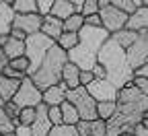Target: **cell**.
<instances>
[{"instance_id": "obj_28", "label": "cell", "mask_w": 148, "mask_h": 136, "mask_svg": "<svg viewBox=\"0 0 148 136\" xmlns=\"http://www.w3.org/2000/svg\"><path fill=\"white\" fill-rule=\"evenodd\" d=\"M84 27V17L82 14H72L70 19L64 21V31L66 33H80Z\"/></svg>"}, {"instance_id": "obj_46", "label": "cell", "mask_w": 148, "mask_h": 136, "mask_svg": "<svg viewBox=\"0 0 148 136\" xmlns=\"http://www.w3.org/2000/svg\"><path fill=\"white\" fill-rule=\"evenodd\" d=\"M142 124H144V126H146V128H148V113H146V115H144V120H142Z\"/></svg>"}, {"instance_id": "obj_22", "label": "cell", "mask_w": 148, "mask_h": 136, "mask_svg": "<svg viewBox=\"0 0 148 136\" xmlns=\"http://www.w3.org/2000/svg\"><path fill=\"white\" fill-rule=\"evenodd\" d=\"M109 39H113L119 48H123V50H127L130 46H132L136 39H138V33L136 31H132V29H121V31H117V33H113L109 37Z\"/></svg>"}, {"instance_id": "obj_4", "label": "cell", "mask_w": 148, "mask_h": 136, "mask_svg": "<svg viewBox=\"0 0 148 136\" xmlns=\"http://www.w3.org/2000/svg\"><path fill=\"white\" fill-rule=\"evenodd\" d=\"M66 64H68V52H64L58 46H53L47 52L45 60L41 62L39 70L31 76V81L41 91H45V89H49L53 85H60L62 83V70H64Z\"/></svg>"}, {"instance_id": "obj_38", "label": "cell", "mask_w": 148, "mask_h": 136, "mask_svg": "<svg viewBox=\"0 0 148 136\" xmlns=\"http://www.w3.org/2000/svg\"><path fill=\"white\" fill-rule=\"evenodd\" d=\"M4 109H6V113H8V118L14 122V124H18V111H21V109H18L12 101H8V103H4Z\"/></svg>"}, {"instance_id": "obj_35", "label": "cell", "mask_w": 148, "mask_h": 136, "mask_svg": "<svg viewBox=\"0 0 148 136\" xmlns=\"http://www.w3.org/2000/svg\"><path fill=\"white\" fill-rule=\"evenodd\" d=\"M47 118L51 122V126H62L64 120H62V109L60 107H49L47 109Z\"/></svg>"}, {"instance_id": "obj_27", "label": "cell", "mask_w": 148, "mask_h": 136, "mask_svg": "<svg viewBox=\"0 0 148 136\" xmlns=\"http://www.w3.org/2000/svg\"><path fill=\"white\" fill-rule=\"evenodd\" d=\"M56 46H58V48H62L64 52H72L74 48L78 46V33H66V31H64V33L58 37Z\"/></svg>"}, {"instance_id": "obj_48", "label": "cell", "mask_w": 148, "mask_h": 136, "mask_svg": "<svg viewBox=\"0 0 148 136\" xmlns=\"http://www.w3.org/2000/svg\"><path fill=\"white\" fill-rule=\"evenodd\" d=\"M119 136H132V134H119Z\"/></svg>"}, {"instance_id": "obj_39", "label": "cell", "mask_w": 148, "mask_h": 136, "mask_svg": "<svg viewBox=\"0 0 148 136\" xmlns=\"http://www.w3.org/2000/svg\"><path fill=\"white\" fill-rule=\"evenodd\" d=\"M92 81H95V74L90 70H80V87H88Z\"/></svg>"}, {"instance_id": "obj_21", "label": "cell", "mask_w": 148, "mask_h": 136, "mask_svg": "<svg viewBox=\"0 0 148 136\" xmlns=\"http://www.w3.org/2000/svg\"><path fill=\"white\" fill-rule=\"evenodd\" d=\"M74 14L72 8V0H53V6H51V17L60 19V21H66Z\"/></svg>"}, {"instance_id": "obj_23", "label": "cell", "mask_w": 148, "mask_h": 136, "mask_svg": "<svg viewBox=\"0 0 148 136\" xmlns=\"http://www.w3.org/2000/svg\"><path fill=\"white\" fill-rule=\"evenodd\" d=\"M14 14H37V0H12Z\"/></svg>"}, {"instance_id": "obj_18", "label": "cell", "mask_w": 148, "mask_h": 136, "mask_svg": "<svg viewBox=\"0 0 148 136\" xmlns=\"http://www.w3.org/2000/svg\"><path fill=\"white\" fill-rule=\"evenodd\" d=\"M62 83L66 85L68 91L80 87V68H78L76 64H72L70 60H68V64H66L64 70H62Z\"/></svg>"}, {"instance_id": "obj_40", "label": "cell", "mask_w": 148, "mask_h": 136, "mask_svg": "<svg viewBox=\"0 0 148 136\" xmlns=\"http://www.w3.org/2000/svg\"><path fill=\"white\" fill-rule=\"evenodd\" d=\"M90 72L95 74V79H97V81H105V79H107V72H105V68H103L101 64H95Z\"/></svg>"}, {"instance_id": "obj_17", "label": "cell", "mask_w": 148, "mask_h": 136, "mask_svg": "<svg viewBox=\"0 0 148 136\" xmlns=\"http://www.w3.org/2000/svg\"><path fill=\"white\" fill-rule=\"evenodd\" d=\"M125 29H132V31H136V33L148 31V6H140L132 17H130Z\"/></svg>"}, {"instance_id": "obj_9", "label": "cell", "mask_w": 148, "mask_h": 136, "mask_svg": "<svg viewBox=\"0 0 148 136\" xmlns=\"http://www.w3.org/2000/svg\"><path fill=\"white\" fill-rule=\"evenodd\" d=\"M125 58L132 70H138L140 66L148 64V31L138 33V39L125 50Z\"/></svg>"}, {"instance_id": "obj_44", "label": "cell", "mask_w": 148, "mask_h": 136, "mask_svg": "<svg viewBox=\"0 0 148 136\" xmlns=\"http://www.w3.org/2000/svg\"><path fill=\"white\" fill-rule=\"evenodd\" d=\"M72 8H74V14H82L84 0H72Z\"/></svg>"}, {"instance_id": "obj_41", "label": "cell", "mask_w": 148, "mask_h": 136, "mask_svg": "<svg viewBox=\"0 0 148 136\" xmlns=\"http://www.w3.org/2000/svg\"><path fill=\"white\" fill-rule=\"evenodd\" d=\"M84 25H88V27H95V29L103 27V25H101V17H99V14H92V17H86V19H84Z\"/></svg>"}, {"instance_id": "obj_31", "label": "cell", "mask_w": 148, "mask_h": 136, "mask_svg": "<svg viewBox=\"0 0 148 136\" xmlns=\"http://www.w3.org/2000/svg\"><path fill=\"white\" fill-rule=\"evenodd\" d=\"M33 122H35V107H25L18 111V124L21 126H33Z\"/></svg>"}, {"instance_id": "obj_16", "label": "cell", "mask_w": 148, "mask_h": 136, "mask_svg": "<svg viewBox=\"0 0 148 136\" xmlns=\"http://www.w3.org/2000/svg\"><path fill=\"white\" fill-rule=\"evenodd\" d=\"M41 33L47 35L49 39L53 41H58V37L64 33V21H60V19H56V17H45L43 19V23H41Z\"/></svg>"}, {"instance_id": "obj_29", "label": "cell", "mask_w": 148, "mask_h": 136, "mask_svg": "<svg viewBox=\"0 0 148 136\" xmlns=\"http://www.w3.org/2000/svg\"><path fill=\"white\" fill-rule=\"evenodd\" d=\"M14 128H16V124L8 118V113H6V109H4V105H2V107H0V136L14 132Z\"/></svg>"}, {"instance_id": "obj_32", "label": "cell", "mask_w": 148, "mask_h": 136, "mask_svg": "<svg viewBox=\"0 0 148 136\" xmlns=\"http://www.w3.org/2000/svg\"><path fill=\"white\" fill-rule=\"evenodd\" d=\"M8 66L29 76V66H31V64H29V58H27V56H21V58H16V60H10Z\"/></svg>"}, {"instance_id": "obj_5", "label": "cell", "mask_w": 148, "mask_h": 136, "mask_svg": "<svg viewBox=\"0 0 148 136\" xmlns=\"http://www.w3.org/2000/svg\"><path fill=\"white\" fill-rule=\"evenodd\" d=\"M56 46L53 39H49L47 35H43L41 31L35 33V35H29L25 39V56L29 58V76H33L37 70H39L41 62L45 60L47 52Z\"/></svg>"}, {"instance_id": "obj_10", "label": "cell", "mask_w": 148, "mask_h": 136, "mask_svg": "<svg viewBox=\"0 0 148 136\" xmlns=\"http://www.w3.org/2000/svg\"><path fill=\"white\" fill-rule=\"evenodd\" d=\"M88 93H90V97L95 99L97 103H103V101H117V97H119V89H115L113 85H111L107 79L105 81H92L88 87H84Z\"/></svg>"}, {"instance_id": "obj_26", "label": "cell", "mask_w": 148, "mask_h": 136, "mask_svg": "<svg viewBox=\"0 0 148 136\" xmlns=\"http://www.w3.org/2000/svg\"><path fill=\"white\" fill-rule=\"evenodd\" d=\"M111 4H113L115 8H119L123 14L132 17V14L142 6V0H111Z\"/></svg>"}, {"instance_id": "obj_36", "label": "cell", "mask_w": 148, "mask_h": 136, "mask_svg": "<svg viewBox=\"0 0 148 136\" xmlns=\"http://www.w3.org/2000/svg\"><path fill=\"white\" fill-rule=\"evenodd\" d=\"M132 85H134L142 95L148 97V79H144V76H134V79H132Z\"/></svg>"}, {"instance_id": "obj_20", "label": "cell", "mask_w": 148, "mask_h": 136, "mask_svg": "<svg viewBox=\"0 0 148 136\" xmlns=\"http://www.w3.org/2000/svg\"><path fill=\"white\" fill-rule=\"evenodd\" d=\"M2 52H4V56L8 58V62H10V60H16V58L25 56V41H23V39H14L12 35H8L6 43L2 46Z\"/></svg>"}, {"instance_id": "obj_25", "label": "cell", "mask_w": 148, "mask_h": 136, "mask_svg": "<svg viewBox=\"0 0 148 136\" xmlns=\"http://www.w3.org/2000/svg\"><path fill=\"white\" fill-rule=\"evenodd\" d=\"M115 109H117V101L113 103V101H103V103H97V118L101 120V122H109L111 118H113V113H115Z\"/></svg>"}, {"instance_id": "obj_34", "label": "cell", "mask_w": 148, "mask_h": 136, "mask_svg": "<svg viewBox=\"0 0 148 136\" xmlns=\"http://www.w3.org/2000/svg\"><path fill=\"white\" fill-rule=\"evenodd\" d=\"M99 14V0H84V8H82V17H92Z\"/></svg>"}, {"instance_id": "obj_2", "label": "cell", "mask_w": 148, "mask_h": 136, "mask_svg": "<svg viewBox=\"0 0 148 136\" xmlns=\"http://www.w3.org/2000/svg\"><path fill=\"white\" fill-rule=\"evenodd\" d=\"M109 37L111 35L103 27L95 29V27L84 25L82 31L78 33V46L72 52H68V60L72 64H76L80 70H92V66L97 64L99 52L107 43Z\"/></svg>"}, {"instance_id": "obj_1", "label": "cell", "mask_w": 148, "mask_h": 136, "mask_svg": "<svg viewBox=\"0 0 148 136\" xmlns=\"http://www.w3.org/2000/svg\"><path fill=\"white\" fill-rule=\"evenodd\" d=\"M148 113V97L142 95L132 83L119 89L117 97V109L113 118L107 122V136H119V134H132L134 126L144 120Z\"/></svg>"}, {"instance_id": "obj_13", "label": "cell", "mask_w": 148, "mask_h": 136, "mask_svg": "<svg viewBox=\"0 0 148 136\" xmlns=\"http://www.w3.org/2000/svg\"><path fill=\"white\" fill-rule=\"evenodd\" d=\"M66 93H68V89H66L64 83L53 85V87H49V89L43 91V103L47 107H60L66 101Z\"/></svg>"}, {"instance_id": "obj_19", "label": "cell", "mask_w": 148, "mask_h": 136, "mask_svg": "<svg viewBox=\"0 0 148 136\" xmlns=\"http://www.w3.org/2000/svg\"><path fill=\"white\" fill-rule=\"evenodd\" d=\"M18 87H21V81H12V79H6L4 74H0V99H2V103L12 101Z\"/></svg>"}, {"instance_id": "obj_7", "label": "cell", "mask_w": 148, "mask_h": 136, "mask_svg": "<svg viewBox=\"0 0 148 136\" xmlns=\"http://www.w3.org/2000/svg\"><path fill=\"white\" fill-rule=\"evenodd\" d=\"M99 17H101V25L103 29L113 35L121 29H125L127 25V14H123L119 8H115L113 4H111V0H99Z\"/></svg>"}, {"instance_id": "obj_42", "label": "cell", "mask_w": 148, "mask_h": 136, "mask_svg": "<svg viewBox=\"0 0 148 136\" xmlns=\"http://www.w3.org/2000/svg\"><path fill=\"white\" fill-rule=\"evenodd\" d=\"M14 136H33L31 126H21V124H18V126L14 128Z\"/></svg>"}, {"instance_id": "obj_8", "label": "cell", "mask_w": 148, "mask_h": 136, "mask_svg": "<svg viewBox=\"0 0 148 136\" xmlns=\"http://www.w3.org/2000/svg\"><path fill=\"white\" fill-rule=\"evenodd\" d=\"M12 103L18 109L25 107H37L39 103H43V91L37 89V85L31 81V76H25V81H21L16 95L12 97Z\"/></svg>"}, {"instance_id": "obj_37", "label": "cell", "mask_w": 148, "mask_h": 136, "mask_svg": "<svg viewBox=\"0 0 148 136\" xmlns=\"http://www.w3.org/2000/svg\"><path fill=\"white\" fill-rule=\"evenodd\" d=\"M2 74L6 76V79H12V81H25V76H27V74H23V72H18V70L10 68L8 64H6V68L2 70Z\"/></svg>"}, {"instance_id": "obj_24", "label": "cell", "mask_w": 148, "mask_h": 136, "mask_svg": "<svg viewBox=\"0 0 148 136\" xmlns=\"http://www.w3.org/2000/svg\"><path fill=\"white\" fill-rule=\"evenodd\" d=\"M60 109H62V120H64V124H68V126H76V124L80 122L76 107H74L70 101H64V103L60 105Z\"/></svg>"}, {"instance_id": "obj_11", "label": "cell", "mask_w": 148, "mask_h": 136, "mask_svg": "<svg viewBox=\"0 0 148 136\" xmlns=\"http://www.w3.org/2000/svg\"><path fill=\"white\" fill-rule=\"evenodd\" d=\"M41 23L43 19L39 14H14V21H12V29L29 35H35L41 31Z\"/></svg>"}, {"instance_id": "obj_6", "label": "cell", "mask_w": 148, "mask_h": 136, "mask_svg": "<svg viewBox=\"0 0 148 136\" xmlns=\"http://www.w3.org/2000/svg\"><path fill=\"white\" fill-rule=\"evenodd\" d=\"M66 101H70L78 111L80 122H90V120H99L97 118V101L90 97V93L84 87L72 89L66 93Z\"/></svg>"}, {"instance_id": "obj_12", "label": "cell", "mask_w": 148, "mask_h": 136, "mask_svg": "<svg viewBox=\"0 0 148 136\" xmlns=\"http://www.w3.org/2000/svg\"><path fill=\"white\" fill-rule=\"evenodd\" d=\"M47 105L45 103H39L35 107V122H33V126H31V132H33V136H49V132H51V122H49V118H47Z\"/></svg>"}, {"instance_id": "obj_14", "label": "cell", "mask_w": 148, "mask_h": 136, "mask_svg": "<svg viewBox=\"0 0 148 136\" xmlns=\"http://www.w3.org/2000/svg\"><path fill=\"white\" fill-rule=\"evenodd\" d=\"M12 0H0V37L10 35L12 21H14V10H12Z\"/></svg>"}, {"instance_id": "obj_15", "label": "cell", "mask_w": 148, "mask_h": 136, "mask_svg": "<svg viewBox=\"0 0 148 136\" xmlns=\"http://www.w3.org/2000/svg\"><path fill=\"white\" fill-rule=\"evenodd\" d=\"M76 130H78V136H107V124L101 120L78 122Z\"/></svg>"}, {"instance_id": "obj_45", "label": "cell", "mask_w": 148, "mask_h": 136, "mask_svg": "<svg viewBox=\"0 0 148 136\" xmlns=\"http://www.w3.org/2000/svg\"><path fill=\"white\" fill-rule=\"evenodd\" d=\"M6 64H8V58L4 56V52L0 50V74H2V70L6 68Z\"/></svg>"}, {"instance_id": "obj_47", "label": "cell", "mask_w": 148, "mask_h": 136, "mask_svg": "<svg viewBox=\"0 0 148 136\" xmlns=\"http://www.w3.org/2000/svg\"><path fill=\"white\" fill-rule=\"evenodd\" d=\"M2 136H14V132H10V134H2Z\"/></svg>"}, {"instance_id": "obj_43", "label": "cell", "mask_w": 148, "mask_h": 136, "mask_svg": "<svg viewBox=\"0 0 148 136\" xmlns=\"http://www.w3.org/2000/svg\"><path fill=\"white\" fill-rule=\"evenodd\" d=\"M132 136H148V128H146V126L140 122V124H136V126H134Z\"/></svg>"}, {"instance_id": "obj_49", "label": "cell", "mask_w": 148, "mask_h": 136, "mask_svg": "<svg viewBox=\"0 0 148 136\" xmlns=\"http://www.w3.org/2000/svg\"><path fill=\"white\" fill-rule=\"evenodd\" d=\"M2 105H4V103H2V99H0V107H2Z\"/></svg>"}, {"instance_id": "obj_33", "label": "cell", "mask_w": 148, "mask_h": 136, "mask_svg": "<svg viewBox=\"0 0 148 136\" xmlns=\"http://www.w3.org/2000/svg\"><path fill=\"white\" fill-rule=\"evenodd\" d=\"M51 6H53V0H37V14L41 19L51 14Z\"/></svg>"}, {"instance_id": "obj_30", "label": "cell", "mask_w": 148, "mask_h": 136, "mask_svg": "<svg viewBox=\"0 0 148 136\" xmlns=\"http://www.w3.org/2000/svg\"><path fill=\"white\" fill-rule=\"evenodd\" d=\"M49 136H78V130H76V126L62 124V126H53Z\"/></svg>"}, {"instance_id": "obj_3", "label": "cell", "mask_w": 148, "mask_h": 136, "mask_svg": "<svg viewBox=\"0 0 148 136\" xmlns=\"http://www.w3.org/2000/svg\"><path fill=\"white\" fill-rule=\"evenodd\" d=\"M97 64H101L107 72V81L113 85L115 89H123L125 85L132 83L134 79V70L130 68L125 50L119 48L113 39H107V43L101 48Z\"/></svg>"}]
</instances>
